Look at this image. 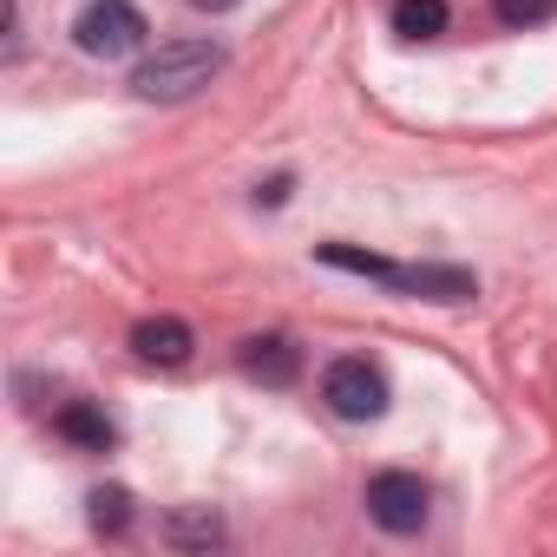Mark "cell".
I'll list each match as a JSON object with an SVG mask.
<instances>
[{"label":"cell","mask_w":557,"mask_h":557,"mask_svg":"<svg viewBox=\"0 0 557 557\" xmlns=\"http://www.w3.org/2000/svg\"><path fill=\"white\" fill-rule=\"evenodd\" d=\"M322 400L335 420H381L387 413V374L368 355H342L322 368Z\"/></svg>","instance_id":"4"},{"label":"cell","mask_w":557,"mask_h":557,"mask_svg":"<svg viewBox=\"0 0 557 557\" xmlns=\"http://www.w3.org/2000/svg\"><path fill=\"white\" fill-rule=\"evenodd\" d=\"M86 505H92V531H99V537H119V531L132 524V492H125V485H99Z\"/></svg>","instance_id":"11"},{"label":"cell","mask_w":557,"mask_h":557,"mask_svg":"<svg viewBox=\"0 0 557 557\" xmlns=\"http://www.w3.org/2000/svg\"><path fill=\"white\" fill-rule=\"evenodd\" d=\"M216 73H223V47L216 40H164L158 53L138 60L132 92L138 99H158V106H177V99H197Z\"/></svg>","instance_id":"2"},{"label":"cell","mask_w":557,"mask_h":557,"mask_svg":"<svg viewBox=\"0 0 557 557\" xmlns=\"http://www.w3.org/2000/svg\"><path fill=\"white\" fill-rule=\"evenodd\" d=\"M236 361H243V374L262 381V387H289V381L302 374V348H296L289 335H249V342L236 348Z\"/></svg>","instance_id":"6"},{"label":"cell","mask_w":557,"mask_h":557,"mask_svg":"<svg viewBox=\"0 0 557 557\" xmlns=\"http://www.w3.org/2000/svg\"><path fill=\"white\" fill-rule=\"evenodd\" d=\"M426 511H433V492H426L420 472H374V479H368V518H374L381 531L413 537V531L426 524Z\"/></svg>","instance_id":"5"},{"label":"cell","mask_w":557,"mask_h":557,"mask_svg":"<svg viewBox=\"0 0 557 557\" xmlns=\"http://www.w3.org/2000/svg\"><path fill=\"white\" fill-rule=\"evenodd\" d=\"M190 8H197V14H230L236 0H190Z\"/></svg>","instance_id":"14"},{"label":"cell","mask_w":557,"mask_h":557,"mask_svg":"<svg viewBox=\"0 0 557 557\" xmlns=\"http://www.w3.org/2000/svg\"><path fill=\"white\" fill-rule=\"evenodd\" d=\"M283 197H289V177H269V184L256 190V203H283Z\"/></svg>","instance_id":"13"},{"label":"cell","mask_w":557,"mask_h":557,"mask_svg":"<svg viewBox=\"0 0 557 557\" xmlns=\"http://www.w3.org/2000/svg\"><path fill=\"white\" fill-rule=\"evenodd\" d=\"M394 34L400 40H440L446 34V0H394Z\"/></svg>","instance_id":"10"},{"label":"cell","mask_w":557,"mask_h":557,"mask_svg":"<svg viewBox=\"0 0 557 557\" xmlns=\"http://www.w3.org/2000/svg\"><path fill=\"white\" fill-rule=\"evenodd\" d=\"M315 262L348 269V275H368V283H381L394 296H420V302H472L479 296V275L459 269V262H387V256L355 249V243H322Z\"/></svg>","instance_id":"1"},{"label":"cell","mask_w":557,"mask_h":557,"mask_svg":"<svg viewBox=\"0 0 557 557\" xmlns=\"http://www.w3.org/2000/svg\"><path fill=\"white\" fill-rule=\"evenodd\" d=\"M164 544H177V550H210V544H223V518H216L210 505L171 511V518H164Z\"/></svg>","instance_id":"9"},{"label":"cell","mask_w":557,"mask_h":557,"mask_svg":"<svg viewBox=\"0 0 557 557\" xmlns=\"http://www.w3.org/2000/svg\"><path fill=\"white\" fill-rule=\"evenodd\" d=\"M492 14H498L505 27H544V21L557 14V0H492Z\"/></svg>","instance_id":"12"},{"label":"cell","mask_w":557,"mask_h":557,"mask_svg":"<svg viewBox=\"0 0 557 557\" xmlns=\"http://www.w3.org/2000/svg\"><path fill=\"white\" fill-rule=\"evenodd\" d=\"M53 433H60V440H73L79 453H112V440H119V433H112V420H106L92 400H66V407L53 413Z\"/></svg>","instance_id":"8"},{"label":"cell","mask_w":557,"mask_h":557,"mask_svg":"<svg viewBox=\"0 0 557 557\" xmlns=\"http://www.w3.org/2000/svg\"><path fill=\"white\" fill-rule=\"evenodd\" d=\"M132 348H138V361H158V368H184L190 361V329L177 322V315H151V322H138L132 329Z\"/></svg>","instance_id":"7"},{"label":"cell","mask_w":557,"mask_h":557,"mask_svg":"<svg viewBox=\"0 0 557 557\" xmlns=\"http://www.w3.org/2000/svg\"><path fill=\"white\" fill-rule=\"evenodd\" d=\"M73 40L86 60H125L145 47V14L132 0H86L79 21H73Z\"/></svg>","instance_id":"3"}]
</instances>
